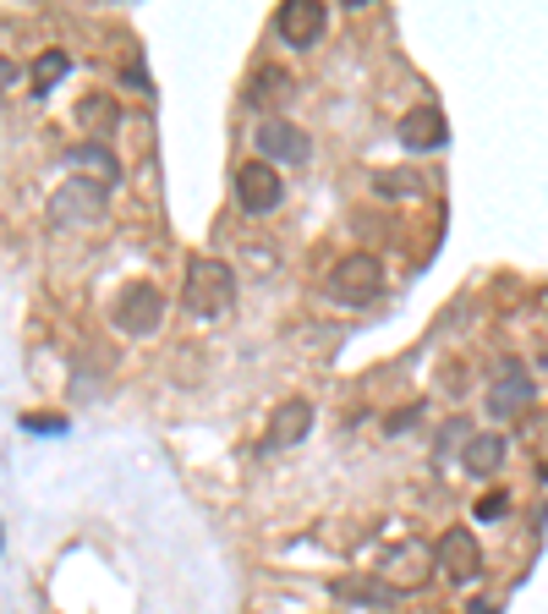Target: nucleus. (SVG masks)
Wrapping results in <instances>:
<instances>
[{
  "mask_svg": "<svg viewBox=\"0 0 548 614\" xmlns=\"http://www.w3.org/2000/svg\"><path fill=\"white\" fill-rule=\"evenodd\" d=\"M231 303H236V275H231V264H220V258H192V264H187V280H181V307L198 313V318H220V313H231Z\"/></svg>",
  "mask_w": 548,
  "mask_h": 614,
  "instance_id": "nucleus-1",
  "label": "nucleus"
},
{
  "mask_svg": "<svg viewBox=\"0 0 548 614\" xmlns=\"http://www.w3.org/2000/svg\"><path fill=\"white\" fill-rule=\"evenodd\" d=\"M329 297L346 307H368L384 297V264L373 253H351L329 269Z\"/></svg>",
  "mask_w": 548,
  "mask_h": 614,
  "instance_id": "nucleus-2",
  "label": "nucleus"
},
{
  "mask_svg": "<svg viewBox=\"0 0 548 614\" xmlns=\"http://www.w3.org/2000/svg\"><path fill=\"white\" fill-rule=\"evenodd\" d=\"M324 22H329V6H318V0H285V6L274 11V33H280L291 50L318 44V39H324Z\"/></svg>",
  "mask_w": 548,
  "mask_h": 614,
  "instance_id": "nucleus-3",
  "label": "nucleus"
},
{
  "mask_svg": "<svg viewBox=\"0 0 548 614\" xmlns=\"http://www.w3.org/2000/svg\"><path fill=\"white\" fill-rule=\"evenodd\" d=\"M165 324V297H159V286H148V280H137L122 292V303H116V329L122 335H154Z\"/></svg>",
  "mask_w": 548,
  "mask_h": 614,
  "instance_id": "nucleus-4",
  "label": "nucleus"
},
{
  "mask_svg": "<svg viewBox=\"0 0 548 614\" xmlns=\"http://www.w3.org/2000/svg\"><path fill=\"white\" fill-rule=\"evenodd\" d=\"M105 214V187L99 181H66L55 198H50V220L55 225H88V220H99Z\"/></svg>",
  "mask_w": 548,
  "mask_h": 614,
  "instance_id": "nucleus-5",
  "label": "nucleus"
},
{
  "mask_svg": "<svg viewBox=\"0 0 548 614\" xmlns=\"http://www.w3.org/2000/svg\"><path fill=\"white\" fill-rule=\"evenodd\" d=\"M433 571H444L450 582H472L483 571V543L466 532V527H450L433 549Z\"/></svg>",
  "mask_w": 548,
  "mask_h": 614,
  "instance_id": "nucleus-6",
  "label": "nucleus"
},
{
  "mask_svg": "<svg viewBox=\"0 0 548 614\" xmlns=\"http://www.w3.org/2000/svg\"><path fill=\"white\" fill-rule=\"evenodd\" d=\"M280 198H285V181H280L274 165L253 159V165L236 170V203H242L247 214H270V209H280Z\"/></svg>",
  "mask_w": 548,
  "mask_h": 614,
  "instance_id": "nucleus-7",
  "label": "nucleus"
},
{
  "mask_svg": "<svg viewBox=\"0 0 548 614\" xmlns=\"http://www.w3.org/2000/svg\"><path fill=\"white\" fill-rule=\"evenodd\" d=\"M527 401H533V373H527V362L505 357V362L494 368V384H488V406H494L499 417H516V412H521Z\"/></svg>",
  "mask_w": 548,
  "mask_h": 614,
  "instance_id": "nucleus-8",
  "label": "nucleus"
},
{
  "mask_svg": "<svg viewBox=\"0 0 548 614\" xmlns=\"http://www.w3.org/2000/svg\"><path fill=\"white\" fill-rule=\"evenodd\" d=\"M307 428H313V401H302V395L280 401L270 412V428H264V451H291V445H302Z\"/></svg>",
  "mask_w": 548,
  "mask_h": 614,
  "instance_id": "nucleus-9",
  "label": "nucleus"
},
{
  "mask_svg": "<svg viewBox=\"0 0 548 614\" xmlns=\"http://www.w3.org/2000/svg\"><path fill=\"white\" fill-rule=\"evenodd\" d=\"M428 576H433V543H401V549L384 560V582H390L396 593L422 587Z\"/></svg>",
  "mask_w": 548,
  "mask_h": 614,
  "instance_id": "nucleus-10",
  "label": "nucleus"
},
{
  "mask_svg": "<svg viewBox=\"0 0 548 614\" xmlns=\"http://www.w3.org/2000/svg\"><path fill=\"white\" fill-rule=\"evenodd\" d=\"M259 154H264V165H302L307 154H313V144H307V133L302 127H291V121H264L259 127Z\"/></svg>",
  "mask_w": 548,
  "mask_h": 614,
  "instance_id": "nucleus-11",
  "label": "nucleus"
},
{
  "mask_svg": "<svg viewBox=\"0 0 548 614\" xmlns=\"http://www.w3.org/2000/svg\"><path fill=\"white\" fill-rule=\"evenodd\" d=\"M444 133H450V127H444V116H439L433 105L407 110V116H401V127H396V138H401L407 149H439V144H444Z\"/></svg>",
  "mask_w": 548,
  "mask_h": 614,
  "instance_id": "nucleus-12",
  "label": "nucleus"
},
{
  "mask_svg": "<svg viewBox=\"0 0 548 614\" xmlns=\"http://www.w3.org/2000/svg\"><path fill=\"white\" fill-rule=\"evenodd\" d=\"M66 165H72V170H94L105 192H110V187L122 181V159L105 149V144H77V149L66 154Z\"/></svg>",
  "mask_w": 548,
  "mask_h": 614,
  "instance_id": "nucleus-13",
  "label": "nucleus"
},
{
  "mask_svg": "<svg viewBox=\"0 0 548 614\" xmlns=\"http://www.w3.org/2000/svg\"><path fill=\"white\" fill-rule=\"evenodd\" d=\"M296 94V83H291V72H280V66H264V72H253V83H247V105H259V110H274V105H285Z\"/></svg>",
  "mask_w": 548,
  "mask_h": 614,
  "instance_id": "nucleus-14",
  "label": "nucleus"
},
{
  "mask_svg": "<svg viewBox=\"0 0 548 614\" xmlns=\"http://www.w3.org/2000/svg\"><path fill=\"white\" fill-rule=\"evenodd\" d=\"M499 460H505V440L499 434H472L466 440V472L488 477V472H499Z\"/></svg>",
  "mask_w": 548,
  "mask_h": 614,
  "instance_id": "nucleus-15",
  "label": "nucleus"
},
{
  "mask_svg": "<svg viewBox=\"0 0 548 614\" xmlns=\"http://www.w3.org/2000/svg\"><path fill=\"white\" fill-rule=\"evenodd\" d=\"M77 121L88 127V138H94V144H105V138H110V127H116V105H110L105 94H94V99H83V105H77Z\"/></svg>",
  "mask_w": 548,
  "mask_h": 614,
  "instance_id": "nucleus-16",
  "label": "nucleus"
},
{
  "mask_svg": "<svg viewBox=\"0 0 548 614\" xmlns=\"http://www.w3.org/2000/svg\"><path fill=\"white\" fill-rule=\"evenodd\" d=\"M335 593L351 599V604H396V587H390V582H362V576H340Z\"/></svg>",
  "mask_w": 548,
  "mask_h": 614,
  "instance_id": "nucleus-17",
  "label": "nucleus"
},
{
  "mask_svg": "<svg viewBox=\"0 0 548 614\" xmlns=\"http://www.w3.org/2000/svg\"><path fill=\"white\" fill-rule=\"evenodd\" d=\"M72 72V55L66 50H50V55H39V66H33V83H39V94H50L61 77Z\"/></svg>",
  "mask_w": 548,
  "mask_h": 614,
  "instance_id": "nucleus-18",
  "label": "nucleus"
},
{
  "mask_svg": "<svg viewBox=\"0 0 548 614\" xmlns=\"http://www.w3.org/2000/svg\"><path fill=\"white\" fill-rule=\"evenodd\" d=\"M444 445H439V456H450V451H461V440H472V423L466 417H455V423H444V434H439Z\"/></svg>",
  "mask_w": 548,
  "mask_h": 614,
  "instance_id": "nucleus-19",
  "label": "nucleus"
},
{
  "mask_svg": "<svg viewBox=\"0 0 548 614\" xmlns=\"http://www.w3.org/2000/svg\"><path fill=\"white\" fill-rule=\"evenodd\" d=\"M411 181H417V176H407V170H401V176H379V192H411Z\"/></svg>",
  "mask_w": 548,
  "mask_h": 614,
  "instance_id": "nucleus-20",
  "label": "nucleus"
},
{
  "mask_svg": "<svg viewBox=\"0 0 548 614\" xmlns=\"http://www.w3.org/2000/svg\"><path fill=\"white\" fill-rule=\"evenodd\" d=\"M505 510H510V499H505V494H494V499H483V505H477V516H488V521H494V516H505Z\"/></svg>",
  "mask_w": 548,
  "mask_h": 614,
  "instance_id": "nucleus-21",
  "label": "nucleus"
},
{
  "mask_svg": "<svg viewBox=\"0 0 548 614\" xmlns=\"http://www.w3.org/2000/svg\"><path fill=\"white\" fill-rule=\"evenodd\" d=\"M11 77H17V66H11V61H6V55H0V94H6V88H11Z\"/></svg>",
  "mask_w": 548,
  "mask_h": 614,
  "instance_id": "nucleus-22",
  "label": "nucleus"
}]
</instances>
